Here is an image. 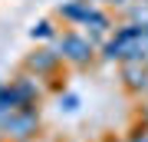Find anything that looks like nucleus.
I'll list each match as a JSON object with an SVG mask.
<instances>
[{
  "instance_id": "obj_1",
  "label": "nucleus",
  "mask_w": 148,
  "mask_h": 142,
  "mask_svg": "<svg viewBox=\"0 0 148 142\" xmlns=\"http://www.w3.org/2000/svg\"><path fill=\"white\" fill-rule=\"evenodd\" d=\"M53 43H56L59 56H63V63L76 66V69H82V66H92L95 53H99V46H95V43L89 40V33L76 30V26H66V30H59V37H56Z\"/></svg>"
},
{
  "instance_id": "obj_2",
  "label": "nucleus",
  "mask_w": 148,
  "mask_h": 142,
  "mask_svg": "<svg viewBox=\"0 0 148 142\" xmlns=\"http://www.w3.org/2000/svg\"><path fill=\"white\" fill-rule=\"evenodd\" d=\"M0 132L10 142H30L40 132V109H16L0 116Z\"/></svg>"
},
{
  "instance_id": "obj_3",
  "label": "nucleus",
  "mask_w": 148,
  "mask_h": 142,
  "mask_svg": "<svg viewBox=\"0 0 148 142\" xmlns=\"http://www.w3.org/2000/svg\"><path fill=\"white\" fill-rule=\"evenodd\" d=\"M59 66H63V56H59L56 46H36L23 56V69H30L33 76L46 79V76H56Z\"/></svg>"
},
{
  "instance_id": "obj_4",
  "label": "nucleus",
  "mask_w": 148,
  "mask_h": 142,
  "mask_svg": "<svg viewBox=\"0 0 148 142\" xmlns=\"http://www.w3.org/2000/svg\"><path fill=\"white\" fill-rule=\"evenodd\" d=\"M10 83H13L16 96H20V106H23V109H40L43 96H46V89H43V83H40V76H33L30 69L20 66V73H16Z\"/></svg>"
},
{
  "instance_id": "obj_5",
  "label": "nucleus",
  "mask_w": 148,
  "mask_h": 142,
  "mask_svg": "<svg viewBox=\"0 0 148 142\" xmlns=\"http://www.w3.org/2000/svg\"><path fill=\"white\" fill-rule=\"evenodd\" d=\"M119 73H122V83H125L128 93H148V63H142V60H122Z\"/></svg>"
},
{
  "instance_id": "obj_6",
  "label": "nucleus",
  "mask_w": 148,
  "mask_h": 142,
  "mask_svg": "<svg viewBox=\"0 0 148 142\" xmlns=\"http://www.w3.org/2000/svg\"><path fill=\"white\" fill-rule=\"evenodd\" d=\"M92 3H95V0H59L56 17L66 26H82L86 17H89V10H92Z\"/></svg>"
},
{
  "instance_id": "obj_7",
  "label": "nucleus",
  "mask_w": 148,
  "mask_h": 142,
  "mask_svg": "<svg viewBox=\"0 0 148 142\" xmlns=\"http://www.w3.org/2000/svg\"><path fill=\"white\" fill-rule=\"evenodd\" d=\"M56 37H59V26H56L53 17H43V20H36L30 26V40L33 43H53Z\"/></svg>"
},
{
  "instance_id": "obj_8",
  "label": "nucleus",
  "mask_w": 148,
  "mask_h": 142,
  "mask_svg": "<svg viewBox=\"0 0 148 142\" xmlns=\"http://www.w3.org/2000/svg\"><path fill=\"white\" fill-rule=\"evenodd\" d=\"M125 17L138 26H148V0H128L125 3Z\"/></svg>"
},
{
  "instance_id": "obj_9",
  "label": "nucleus",
  "mask_w": 148,
  "mask_h": 142,
  "mask_svg": "<svg viewBox=\"0 0 148 142\" xmlns=\"http://www.w3.org/2000/svg\"><path fill=\"white\" fill-rule=\"evenodd\" d=\"M59 109H66V112H76V109H79V96H76V93H59Z\"/></svg>"
},
{
  "instance_id": "obj_10",
  "label": "nucleus",
  "mask_w": 148,
  "mask_h": 142,
  "mask_svg": "<svg viewBox=\"0 0 148 142\" xmlns=\"http://www.w3.org/2000/svg\"><path fill=\"white\" fill-rule=\"evenodd\" d=\"M95 3H102V7H125L128 0H95Z\"/></svg>"
},
{
  "instance_id": "obj_11",
  "label": "nucleus",
  "mask_w": 148,
  "mask_h": 142,
  "mask_svg": "<svg viewBox=\"0 0 148 142\" xmlns=\"http://www.w3.org/2000/svg\"><path fill=\"white\" fill-rule=\"evenodd\" d=\"M0 142H7V139H3V132H0Z\"/></svg>"
},
{
  "instance_id": "obj_12",
  "label": "nucleus",
  "mask_w": 148,
  "mask_h": 142,
  "mask_svg": "<svg viewBox=\"0 0 148 142\" xmlns=\"http://www.w3.org/2000/svg\"><path fill=\"white\" fill-rule=\"evenodd\" d=\"M145 122H148V109H145Z\"/></svg>"
}]
</instances>
